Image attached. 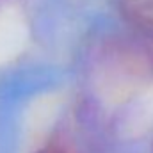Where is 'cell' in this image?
Here are the masks:
<instances>
[{
    "label": "cell",
    "mask_w": 153,
    "mask_h": 153,
    "mask_svg": "<svg viewBox=\"0 0 153 153\" xmlns=\"http://www.w3.org/2000/svg\"><path fill=\"white\" fill-rule=\"evenodd\" d=\"M119 7L128 22L153 30V0H119Z\"/></svg>",
    "instance_id": "cell-1"
},
{
    "label": "cell",
    "mask_w": 153,
    "mask_h": 153,
    "mask_svg": "<svg viewBox=\"0 0 153 153\" xmlns=\"http://www.w3.org/2000/svg\"><path fill=\"white\" fill-rule=\"evenodd\" d=\"M34 153H75L71 146H68L62 141H50L45 146H41L39 150H36Z\"/></svg>",
    "instance_id": "cell-2"
}]
</instances>
